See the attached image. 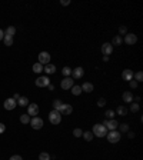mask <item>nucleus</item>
I'll list each match as a JSON object with an SVG mask.
<instances>
[{
	"instance_id": "4",
	"label": "nucleus",
	"mask_w": 143,
	"mask_h": 160,
	"mask_svg": "<svg viewBox=\"0 0 143 160\" xmlns=\"http://www.w3.org/2000/svg\"><path fill=\"white\" fill-rule=\"evenodd\" d=\"M29 125L32 126L35 130H40V129L44 126V123H43V119H40L39 116H35V117L30 119V123H29Z\"/></svg>"
},
{
	"instance_id": "38",
	"label": "nucleus",
	"mask_w": 143,
	"mask_h": 160,
	"mask_svg": "<svg viewBox=\"0 0 143 160\" xmlns=\"http://www.w3.org/2000/svg\"><path fill=\"white\" fill-rule=\"evenodd\" d=\"M129 85H130V87H132V89H136V87H137V82H136V80H130V82H129Z\"/></svg>"
},
{
	"instance_id": "22",
	"label": "nucleus",
	"mask_w": 143,
	"mask_h": 160,
	"mask_svg": "<svg viewBox=\"0 0 143 160\" xmlns=\"http://www.w3.org/2000/svg\"><path fill=\"white\" fill-rule=\"evenodd\" d=\"M82 136H83V139H85L86 142H92V140H93V137H94L92 132H83V134H82Z\"/></svg>"
},
{
	"instance_id": "16",
	"label": "nucleus",
	"mask_w": 143,
	"mask_h": 160,
	"mask_svg": "<svg viewBox=\"0 0 143 160\" xmlns=\"http://www.w3.org/2000/svg\"><path fill=\"white\" fill-rule=\"evenodd\" d=\"M123 102L125 103H132L133 102V94H132V91H123Z\"/></svg>"
},
{
	"instance_id": "3",
	"label": "nucleus",
	"mask_w": 143,
	"mask_h": 160,
	"mask_svg": "<svg viewBox=\"0 0 143 160\" xmlns=\"http://www.w3.org/2000/svg\"><path fill=\"white\" fill-rule=\"evenodd\" d=\"M49 120H50V123L52 125H59L60 122H62V114L57 112V110H52L50 113H49Z\"/></svg>"
},
{
	"instance_id": "7",
	"label": "nucleus",
	"mask_w": 143,
	"mask_h": 160,
	"mask_svg": "<svg viewBox=\"0 0 143 160\" xmlns=\"http://www.w3.org/2000/svg\"><path fill=\"white\" fill-rule=\"evenodd\" d=\"M60 86H62V89H63V90L72 89V87L74 86V80H73L72 77H65V79L62 80V83H60Z\"/></svg>"
},
{
	"instance_id": "37",
	"label": "nucleus",
	"mask_w": 143,
	"mask_h": 160,
	"mask_svg": "<svg viewBox=\"0 0 143 160\" xmlns=\"http://www.w3.org/2000/svg\"><path fill=\"white\" fill-rule=\"evenodd\" d=\"M119 33L123 36V35H127V29H126V26H120L119 27Z\"/></svg>"
},
{
	"instance_id": "1",
	"label": "nucleus",
	"mask_w": 143,
	"mask_h": 160,
	"mask_svg": "<svg viewBox=\"0 0 143 160\" xmlns=\"http://www.w3.org/2000/svg\"><path fill=\"white\" fill-rule=\"evenodd\" d=\"M93 136H96V137H106L107 134V129L106 126L100 125V123H97V125L93 126Z\"/></svg>"
},
{
	"instance_id": "13",
	"label": "nucleus",
	"mask_w": 143,
	"mask_h": 160,
	"mask_svg": "<svg viewBox=\"0 0 143 160\" xmlns=\"http://www.w3.org/2000/svg\"><path fill=\"white\" fill-rule=\"evenodd\" d=\"M83 74H85V70H83V67H80V66L72 70L73 79H80V77H83Z\"/></svg>"
},
{
	"instance_id": "23",
	"label": "nucleus",
	"mask_w": 143,
	"mask_h": 160,
	"mask_svg": "<svg viewBox=\"0 0 143 160\" xmlns=\"http://www.w3.org/2000/svg\"><path fill=\"white\" fill-rule=\"evenodd\" d=\"M20 122H22L23 125H29V123H30V116H29V114H22V116H20Z\"/></svg>"
},
{
	"instance_id": "32",
	"label": "nucleus",
	"mask_w": 143,
	"mask_h": 160,
	"mask_svg": "<svg viewBox=\"0 0 143 160\" xmlns=\"http://www.w3.org/2000/svg\"><path fill=\"white\" fill-rule=\"evenodd\" d=\"M133 77H135V79H136V82L139 83V82H142V80H143V73H142V71H137L136 74H133Z\"/></svg>"
},
{
	"instance_id": "40",
	"label": "nucleus",
	"mask_w": 143,
	"mask_h": 160,
	"mask_svg": "<svg viewBox=\"0 0 143 160\" xmlns=\"http://www.w3.org/2000/svg\"><path fill=\"white\" fill-rule=\"evenodd\" d=\"M60 4L62 6H69L70 4V0H60Z\"/></svg>"
},
{
	"instance_id": "25",
	"label": "nucleus",
	"mask_w": 143,
	"mask_h": 160,
	"mask_svg": "<svg viewBox=\"0 0 143 160\" xmlns=\"http://www.w3.org/2000/svg\"><path fill=\"white\" fill-rule=\"evenodd\" d=\"M52 105H53V110H59V109H60V106L63 105V102H62L60 99H54Z\"/></svg>"
},
{
	"instance_id": "34",
	"label": "nucleus",
	"mask_w": 143,
	"mask_h": 160,
	"mask_svg": "<svg viewBox=\"0 0 143 160\" xmlns=\"http://www.w3.org/2000/svg\"><path fill=\"white\" fill-rule=\"evenodd\" d=\"M139 109H140V106H139V103H132V105H130V110H132L133 113H136V112H139Z\"/></svg>"
},
{
	"instance_id": "9",
	"label": "nucleus",
	"mask_w": 143,
	"mask_h": 160,
	"mask_svg": "<svg viewBox=\"0 0 143 160\" xmlns=\"http://www.w3.org/2000/svg\"><path fill=\"white\" fill-rule=\"evenodd\" d=\"M60 114H66V116H69V114H72V112H73V107L70 106V105H66V103H63L62 106H60V109L57 110Z\"/></svg>"
},
{
	"instance_id": "2",
	"label": "nucleus",
	"mask_w": 143,
	"mask_h": 160,
	"mask_svg": "<svg viewBox=\"0 0 143 160\" xmlns=\"http://www.w3.org/2000/svg\"><path fill=\"white\" fill-rule=\"evenodd\" d=\"M106 137H107V142L109 143H117L122 139V133L117 132V130H112V132H107Z\"/></svg>"
},
{
	"instance_id": "21",
	"label": "nucleus",
	"mask_w": 143,
	"mask_h": 160,
	"mask_svg": "<svg viewBox=\"0 0 143 160\" xmlns=\"http://www.w3.org/2000/svg\"><path fill=\"white\" fill-rule=\"evenodd\" d=\"M16 33V27H13V26H9L7 29H6V32H4V36H9V37H13Z\"/></svg>"
},
{
	"instance_id": "35",
	"label": "nucleus",
	"mask_w": 143,
	"mask_h": 160,
	"mask_svg": "<svg viewBox=\"0 0 143 160\" xmlns=\"http://www.w3.org/2000/svg\"><path fill=\"white\" fill-rule=\"evenodd\" d=\"M82 134H83V132H82L80 129H74V130H73V136H74V137H82Z\"/></svg>"
},
{
	"instance_id": "30",
	"label": "nucleus",
	"mask_w": 143,
	"mask_h": 160,
	"mask_svg": "<svg viewBox=\"0 0 143 160\" xmlns=\"http://www.w3.org/2000/svg\"><path fill=\"white\" fill-rule=\"evenodd\" d=\"M72 93H73L74 96H79V94L82 93V87H80V86H73V87H72Z\"/></svg>"
},
{
	"instance_id": "41",
	"label": "nucleus",
	"mask_w": 143,
	"mask_h": 160,
	"mask_svg": "<svg viewBox=\"0 0 143 160\" xmlns=\"http://www.w3.org/2000/svg\"><path fill=\"white\" fill-rule=\"evenodd\" d=\"M4 130H6V126L3 123H0V133H4Z\"/></svg>"
},
{
	"instance_id": "14",
	"label": "nucleus",
	"mask_w": 143,
	"mask_h": 160,
	"mask_svg": "<svg viewBox=\"0 0 143 160\" xmlns=\"http://www.w3.org/2000/svg\"><path fill=\"white\" fill-rule=\"evenodd\" d=\"M133 71L130 70V69H126V70H123V73H122V79L123 80H126V82H130V80H133Z\"/></svg>"
},
{
	"instance_id": "31",
	"label": "nucleus",
	"mask_w": 143,
	"mask_h": 160,
	"mask_svg": "<svg viewBox=\"0 0 143 160\" xmlns=\"http://www.w3.org/2000/svg\"><path fill=\"white\" fill-rule=\"evenodd\" d=\"M39 160H50V154L46 153V152H43V153L39 154Z\"/></svg>"
},
{
	"instance_id": "26",
	"label": "nucleus",
	"mask_w": 143,
	"mask_h": 160,
	"mask_svg": "<svg viewBox=\"0 0 143 160\" xmlns=\"http://www.w3.org/2000/svg\"><path fill=\"white\" fill-rule=\"evenodd\" d=\"M117 127H119V132L120 133H127L129 132V125L127 123H122V125H119Z\"/></svg>"
},
{
	"instance_id": "44",
	"label": "nucleus",
	"mask_w": 143,
	"mask_h": 160,
	"mask_svg": "<svg viewBox=\"0 0 143 160\" xmlns=\"http://www.w3.org/2000/svg\"><path fill=\"white\" fill-rule=\"evenodd\" d=\"M19 97H20V96H19L17 93H15V94H13V99H15L16 102H17V99H19Z\"/></svg>"
},
{
	"instance_id": "43",
	"label": "nucleus",
	"mask_w": 143,
	"mask_h": 160,
	"mask_svg": "<svg viewBox=\"0 0 143 160\" xmlns=\"http://www.w3.org/2000/svg\"><path fill=\"white\" fill-rule=\"evenodd\" d=\"M3 39H4V32L0 29V40H3Z\"/></svg>"
},
{
	"instance_id": "5",
	"label": "nucleus",
	"mask_w": 143,
	"mask_h": 160,
	"mask_svg": "<svg viewBox=\"0 0 143 160\" xmlns=\"http://www.w3.org/2000/svg\"><path fill=\"white\" fill-rule=\"evenodd\" d=\"M37 57H39V63L42 66H46V64L50 63V54L47 53V52H40Z\"/></svg>"
},
{
	"instance_id": "28",
	"label": "nucleus",
	"mask_w": 143,
	"mask_h": 160,
	"mask_svg": "<svg viewBox=\"0 0 143 160\" xmlns=\"http://www.w3.org/2000/svg\"><path fill=\"white\" fill-rule=\"evenodd\" d=\"M33 71H35V73H42V71H43V66H42L40 63H35V64H33Z\"/></svg>"
},
{
	"instance_id": "20",
	"label": "nucleus",
	"mask_w": 143,
	"mask_h": 160,
	"mask_svg": "<svg viewBox=\"0 0 143 160\" xmlns=\"http://www.w3.org/2000/svg\"><path fill=\"white\" fill-rule=\"evenodd\" d=\"M122 43H123V37L122 36H115L113 42H112V46H120Z\"/></svg>"
},
{
	"instance_id": "12",
	"label": "nucleus",
	"mask_w": 143,
	"mask_h": 160,
	"mask_svg": "<svg viewBox=\"0 0 143 160\" xmlns=\"http://www.w3.org/2000/svg\"><path fill=\"white\" fill-rule=\"evenodd\" d=\"M136 42H137V36L135 35V33H127V35L125 36V43H126V44L133 46Z\"/></svg>"
},
{
	"instance_id": "11",
	"label": "nucleus",
	"mask_w": 143,
	"mask_h": 160,
	"mask_svg": "<svg viewBox=\"0 0 143 160\" xmlns=\"http://www.w3.org/2000/svg\"><path fill=\"white\" fill-rule=\"evenodd\" d=\"M27 114L29 116H37L39 114V106L36 105V103H30L29 106H27Z\"/></svg>"
},
{
	"instance_id": "45",
	"label": "nucleus",
	"mask_w": 143,
	"mask_h": 160,
	"mask_svg": "<svg viewBox=\"0 0 143 160\" xmlns=\"http://www.w3.org/2000/svg\"><path fill=\"white\" fill-rule=\"evenodd\" d=\"M47 89H49V90H53L54 86H53V85H49V86H47Z\"/></svg>"
},
{
	"instance_id": "36",
	"label": "nucleus",
	"mask_w": 143,
	"mask_h": 160,
	"mask_svg": "<svg viewBox=\"0 0 143 160\" xmlns=\"http://www.w3.org/2000/svg\"><path fill=\"white\" fill-rule=\"evenodd\" d=\"M97 106H99V107H105V106H106V100H105L103 97H102V99H99V100H97Z\"/></svg>"
},
{
	"instance_id": "33",
	"label": "nucleus",
	"mask_w": 143,
	"mask_h": 160,
	"mask_svg": "<svg viewBox=\"0 0 143 160\" xmlns=\"http://www.w3.org/2000/svg\"><path fill=\"white\" fill-rule=\"evenodd\" d=\"M105 114H106L107 120H112V119L115 117V112H113V110H106V113H105Z\"/></svg>"
},
{
	"instance_id": "29",
	"label": "nucleus",
	"mask_w": 143,
	"mask_h": 160,
	"mask_svg": "<svg viewBox=\"0 0 143 160\" xmlns=\"http://www.w3.org/2000/svg\"><path fill=\"white\" fill-rule=\"evenodd\" d=\"M62 74H63L65 77H69V76L72 74V69H70V67H67V66H65V67H63V70H62Z\"/></svg>"
},
{
	"instance_id": "15",
	"label": "nucleus",
	"mask_w": 143,
	"mask_h": 160,
	"mask_svg": "<svg viewBox=\"0 0 143 160\" xmlns=\"http://www.w3.org/2000/svg\"><path fill=\"white\" fill-rule=\"evenodd\" d=\"M106 129L107 130H110V132H112V130H116V129H117V126H119V123H117V120H115V119H112V120H107L106 122Z\"/></svg>"
},
{
	"instance_id": "18",
	"label": "nucleus",
	"mask_w": 143,
	"mask_h": 160,
	"mask_svg": "<svg viewBox=\"0 0 143 160\" xmlns=\"http://www.w3.org/2000/svg\"><path fill=\"white\" fill-rule=\"evenodd\" d=\"M17 106H20V107L29 106V99H27V97H24V96L19 97V99H17Z\"/></svg>"
},
{
	"instance_id": "6",
	"label": "nucleus",
	"mask_w": 143,
	"mask_h": 160,
	"mask_svg": "<svg viewBox=\"0 0 143 160\" xmlns=\"http://www.w3.org/2000/svg\"><path fill=\"white\" fill-rule=\"evenodd\" d=\"M35 83H36V86H37V87H47V86L50 85V79H49L47 76H43V77H37Z\"/></svg>"
},
{
	"instance_id": "27",
	"label": "nucleus",
	"mask_w": 143,
	"mask_h": 160,
	"mask_svg": "<svg viewBox=\"0 0 143 160\" xmlns=\"http://www.w3.org/2000/svg\"><path fill=\"white\" fill-rule=\"evenodd\" d=\"M3 42H4V46H7V47H10V46L13 44V37H9V36H4V39H3Z\"/></svg>"
},
{
	"instance_id": "39",
	"label": "nucleus",
	"mask_w": 143,
	"mask_h": 160,
	"mask_svg": "<svg viewBox=\"0 0 143 160\" xmlns=\"http://www.w3.org/2000/svg\"><path fill=\"white\" fill-rule=\"evenodd\" d=\"M9 160H23V159H22V156H19V154H13Z\"/></svg>"
},
{
	"instance_id": "24",
	"label": "nucleus",
	"mask_w": 143,
	"mask_h": 160,
	"mask_svg": "<svg viewBox=\"0 0 143 160\" xmlns=\"http://www.w3.org/2000/svg\"><path fill=\"white\" fill-rule=\"evenodd\" d=\"M116 113H117L119 116H126V114H127V109H126L125 106H119L117 110H116Z\"/></svg>"
},
{
	"instance_id": "10",
	"label": "nucleus",
	"mask_w": 143,
	"mask_h": 160,
	"mask_svg": "<svg viewBox=\"0 0 143 160\" xmlns=\"http://www.w3.org/2000/svg\"><path fill=\"white\" fill-rule=\"evenodd\" d=\"M100 50H102L103 56H109V54L113 53V46H112V43H103Z\"/></svg>"
},
{
	"instance_id": "8",
	"label": "nucleus",
	"mask_w": 143,
	"mask_h": 160,
	"mask_svg": "<svg viewBox=\"0 0 143 160\" xmlns=\"http://www.w3.org/2000/svg\"><path fill=\"white\" fill-rule=\"evenodd\" d=\"M3 106H4V109H6V110H13L15 107L17 106V102H16L13 97H9V99H6V100H4Z\"/></svg>"
},
{
	"instance_id": "17",
	"label": "nucleus",
	"mask_w": 143,
	"mask_h": 160,
	"mask_svg": "<svg viewBox=\"0 0 143 160\" xmlns=\"http://www.w3.org/2000/svg\"><path fill=\"white\" fill-rule=\"evenodd\" d=\"M43 71H44V73H47V74H53L54 71H56V66L49 63V64L43 66Z\"/></svg>"
},
{
	"instance_id": "19",
	"label": "nucleus",
	"mask_w": 143,
	"mask_h": 160,
	"mask_svg": "<svg viewBox=\"0 0 143 160\" xmlns=\"http://www.w3.org/2000/svg\"><path fill=\"white\" fill-rule=\"evenodd\" d=\"M82 87V91H86V93H92L93 91V85L92 83H89V82H86V83H83V86H80Z\"/></svg>"
},
{
	"instance_id": "42",
	"label": "nucleus",
	"mask_w": 143,
	"mask_h": 160,
	"mask_svg": "<svg viewBox=\"0 0 143 160\" xmlns=\"http://www.w3.org/2000/svg\"><path fill=\"white\" fill-rule=\"evenodd\" d=\"M127 136H129V139H135V133L133 132H127Z\"/></svg>"
}]
</instances>
